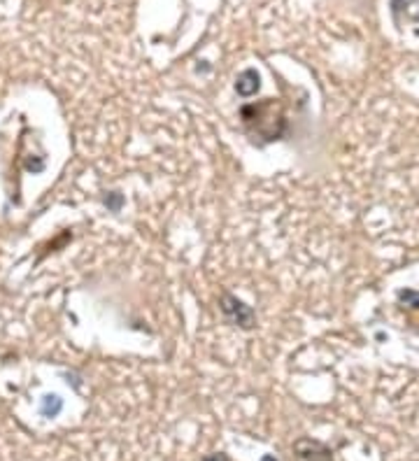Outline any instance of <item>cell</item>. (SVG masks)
Segmentation results:
<instances>
[{
  "instance_id": "obj_1",
  "label": "cell",
  "mask_w": 419,
  "mask_h": 461,
  "mask_svg": "<svg viewBox=\"0 0 419 461\" xmlns=\"http://www.w3.org/2000/svg\"><path fill=\"white\" fill-rule=\"evenodd\" d=\"M242 121L254 138H263V142L280 140L287 133V119L282 114V107L273 98H266L261 103H251L242 107Z\"/></svg>"
},
{
  "instance_id": "obj_2",
  "label": "cell",
  "mask_w": 419,
  "mask_h": 461,
  "mask_svg": "<svg viewBox=\"0 0 419 461\" xmlns=\"http://www.w3.org/2000/svg\"><path fill=\"white\" fill-rule=\"evenodd\" d=\"M222 310L233 324H240L242 329H249V326L254 324V313H251V308H247L242 300L231 296V293H224L222 296Z\"/></svg>"
},
{
  "instance_id": "obj_3",
  "label": "cell",
  "mask_w": 419,
  "mask_h": 461,
  "mask_svg": "<svg viewBox=\"0 0 419 461\" xmlns=\"http://www.w3.org/2000/svg\"><path fill=\"white\" fill-rule=\"evenodd\" d=\"M293 452L305 461H333L331 450L315 438H298L293 443Z\"/></svg>"
},
{
  "instance_id": "obj_4",
  "label": "cell",
  "mask_w": 419,
  "mask_h": 461,
  "mask_svg": "<svg viewBox=\"0 0 419 461\" xmlns=\"http://www.w3.org/2000/svg\"><path fill=\"white\" fill-rule=\"evenodd\" d=\"M259 87H261V77H259V72L254 68H247V70H242L238 75V80H236V91L242 96V98H249V96H254Z\"/></svg>"
},
{
  "instance_id": "obj_5",
  "label": "cell",
  "mask_w": 419,
  "mask_h": 461,
  "mask_svg": "<svg viewBox=\"0 0 419 461\" xmlns=\"http://www.w3.org/2000/svg\"><path fill=\"white\" fill-rule=\"evenodd\" d=\"M61 398L58 396H45V403H42V413H45L47 417H56L58 413H61Z\"/></svg>"
},
{
  "instance_id": "obj_6",
  "label": "cell",
  "mask_w": 419,
  "mask_h": 461,
  "mask_svg": "<svg viewBox=\"0 0 419 461\" xmlns=\"http://www.w3.org/2000/svg\"><path fill=\"white\" fill-rule=\"evenodd\" d=\"M203 461H231L229 457L224 455V452H214V455H207Z\"/></svg>"
},
{
  "instance_id": "obj_7",
  "label": "cell",
  "mask_w": 419,
  "mask_h": 461,
  "mask_svg": "<svg viewBox=\"0 0 419 461\" xmlns=\"http://www.w3.org/2000/svg\"><path fill=\"white\" fill-rule=\"evenodd\" d=\"M261 461H280V459H275L273 455H263V457H261Z\"/></svg>"
}]
</instances>
